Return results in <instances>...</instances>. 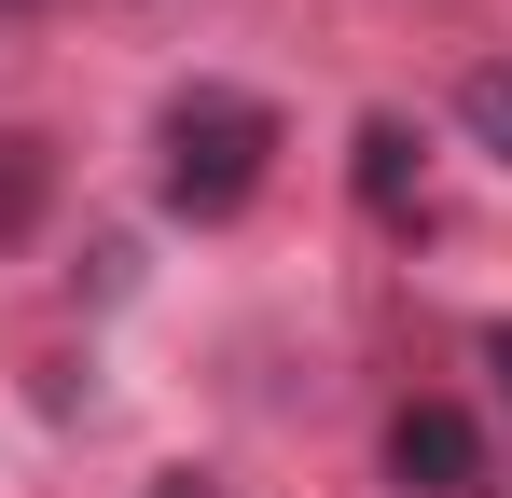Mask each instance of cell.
<instances>
[{
	"mask_svg": "<svg viewBox=\"0 0 512 498\" xmlns=\"http://www.w3.org/2000/svg\"><path fill=\"white\" fill-rule=\"evenodd\" d=\"M263 166H277V111L250 83H180L153 111V180H167L180 222H236L263 194Z\"/></svg>",
	"mask_w": 512,
	"mask_h": 498,
	"instance_id": "1",
	"label": "cell"
},
{
	"mask_svg": "<svg viewBox=\"0 0 512 498\" xmlns=\"http://www.w3.org/2000/svg\"><path fill=\"white\" fill-rule=\"evenodd\" d=\"M388 485H416V498H499L485 429H471L457 402H402L388 415Z\"/></svg>",
	"mask_w": 512,
	"mask_h": 498,
	"instance_id": "2",
	"label": "cell"
},
{
	"mask_svg": "<svg viewBox=\"0 0 512 498\" xmlns=\"http://www.w3.org/2000/svg\"><path fill=\"white\" fill-rule=\"evenodd\" d=\"M346 153H360L346 180H360V208H374V222H416V125H402V111H374Z\"/></svg>",
	"mask_w": 512,
	"mask_h": 498,
	"instance_id": "3",
	"label": "cell"
},
{
	"mask_svg": "<svg viewBox=\"0 0 512 498\" xmlns=\"http://www.w3.org/2000/svg\"><path fill=\"white\" fill-rule=\"evenodd\" d=\"M42 194H56V153H42V139H0V249L42 222Z\"/></svg>",
	"mask_w": 512,
	"mask_h": 498,
	"instance_id": "4",
	"label": "cell"
},
{
	"mask_svg": "<svg viewBox=\"0 0 512 498\" xmlns=\"http://www.w3.org/2000/svg\"><path fill=\"white\" fill-rule=\"evenodd\" d=\"M457 125H471V139L512 166V70H471V83H457Z\"/></svg>",
	"mask_w": 512,
	"mask_h": 498,
	"instance_id": "5",
	"label": "cell"
},
{
	"mask_svg": "<svg viewBox=\"0 0 512 498\" xmlns=\"http://www.w3.org/2000/svg\"><path fill=\"white\" fill-rule=\"evenodd\" d=\"M485 374H499V402H512V319H499V332H485Z\"/></svg>",
	"mask_w": 512,
	"mask_h": 498,
	"instance_id": "6",
	"label": "cell"
},
{
	"mask_svg": "<svg viewBox=\"0 0 512 498\" xmlns=\"http://www.w3.org/2000/svg\"><path fill=\"white\" fill-rule=\"evenodd\" d=\"M153 498H208V471H167V485H153Z\"/></svg>",
	"mask_w": 512,
	"mask_h": 498,
	"instance_id": "7",
	"label": "cell"
},
{
	"mask_svg": "<svg viewBox=\"0 0 512 498\" xmlns=\"http://www.w3.org/2000/svg\"><path fill=\"white\" fill-rule=\"evenodd\" d=\"M0 14H14V0H0Z\"/></svg>",
	"mask_w": 512,
	"mask_h": 498,
	"instance_id": "8",
	"label": "cell"
}]
</instances>
